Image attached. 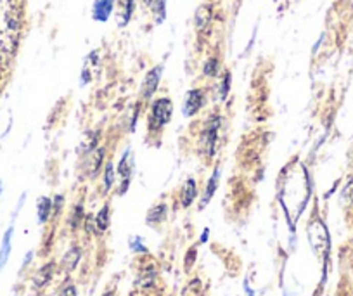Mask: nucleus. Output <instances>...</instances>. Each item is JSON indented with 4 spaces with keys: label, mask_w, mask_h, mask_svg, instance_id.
<instances>
[{
    "label": "nucleus",
    "mask_w": 353,
    "mask_h": 296,
    "mask_svg": "<svg viewBox=\"0 0 353 296\" xmlns=\"http://www.w3.org/2000/svg\"><path fill=\"white\" fill-rule=\"evenodd\" d=\"M171 113H173V104L168 97H158L149 106L147 115V130L149 134L156 135L168 125L171 120Z\"/></svg>",
    "instance_id": "f257e3e1"
},
{
    "label": "nucleus",
    "mask_w": 353,
    "mask_h": 296,
    "mask_svg": "<svg viewBox=\"0 0 353 296\" xmlns=\"http://www.w3.org/2000/svg\"><path fill=\"white\" fill-rule=\"evenodd\" d=\"M203 151H205L206 158H213L216 151V142H218V129H220V116L218 115H211L206 120L205 126H203Z\"/></svg>",
    "instance_id": "f03ea898"
},
{
    "label": "nucleus",
    "mask_w": 353,
    "mask_h": 296,
    "mask_svg": "<svg viewBox=\"0 0 353 296\" xmlns=\"http://www.w3.org/2000/svg\"><path fill=\"white\" fill-rule=\"evenodd\" d=\"M206 104V94L203 89H192L189 90L187 94H185V99H184V104H182V113L184 116L191 118V116H196L199 111H201L203 108H205Z\"/></svg>",
    "instance_id": "7ed1b4c3"
},
{
    "label": "nucleus",
    "mask_w": 353,
    "mask_h": 296,
    "mask_svg": "<svg viewBox=\"0 0 353 296\" xmlns=\"http://www.w3.org/2000/svg\"><path fill=\"white\" fill-rule=\"evenodd\" d=\"M161 71H163L161 65H158L152 70L147 71L146 78L142 81V87H140V95H142L144 101H149L156 94L158 85H160V80H161Z\"/></svg>",
    "instance_id": "20e7f679"
},
{
    "label": "nucleus",
    "mask_w": 353,
    "mask_h": 296,
    "mask_svg": "<svg viewBox=\"0 0 353 296\" xmlns=\"http://www.w3.org/2000/svg\"><path fill=\"white\" fill-rule=\"evenodd\" d=\"M118 175L123 180V187H120V194H123L130 184V177H132V156H130V149H126L118 165Z\"/></svg>",
    "instance_id": "39448f33"
},
{
    "label": "nucleus",
    "mask_w": 353,
    "mask_h": 296,
    "mask_svg": "<svg viewBox=\"0 0 353 296\" xmlns=\"http://www.w3.org/2000/svg\"><path fill=\"white\" fill-rule=\"evenodd\" d=\"M113 9H115V0H96L92 9V17L96 21L104 23L111 16Z\"/></svg>",
    "instance_id": "423d86ee"
},
{
    "label": "nucleus",
    "mask_w": 353,
    "mask_h": 296,
    "mask_svg": "<svg viewBox=\"0 0 353 296\" xmlns=\"http://www.w3.org/2000/svg\"><path fill=\"white\" fill-rule=\"evenodd\" d=\"M197 196V185L194 179H187L185 184L182 185V191H180V203H182L184 208H189L194 203Z\"/></svg>",
    "instance_id": "0eeeda50"
},
{
    "label": "nucleus",
    "mask_w": 353,
    "mask_h": 296,
    "mask_svg": "<svg viewBox=\"0 0 353 296\" xmlns=\"http://www.w3.org/2000/svg\"><path fill=\"white\" fill-rule=\"evenodd\" d=\"M135 11V0H120V9H118V25L126 26L132 19Z\"/></svg>",
    "instance_id": "6e6552de"
},
{
    "label": "nucleus",
    "mask_w": 353,
    "mask_h": 296,
    "mask_svg": "<svg viewBox=\"0 0 353 296\" xmlns=\"http://www.w3.org/2000/svg\"><path fill=\"white\" fill-rule=\"evenodd\" d=\"M54 268H56V265H54V262L47 263V265H43L40 270L37 272V276H35L33 279V284L35 288H43L45 284H49L54 276Z\"/></svg>",
    "instance_id": "1a4fd4ad"
},
{
    "label": "nucleus",
    "mask_w": 353,
    "mask_h": 296,
    "mask_svg": "<svg viewBox=\"0 0 353 296\" xmlns=\"http://www.w3.org/2000/svg\"><path fill=\"white\" fill-rule=\"evenodd\" d=\"M218 180H220V168H215L213 175L210 177V180H208V184H206L205 194H203V199H201V208L205 206V204L210 203V199L213 198L215 191L218 189Z\"/></svg>",
    "instance_id": "9d476101"
},
{
    "label": "nucleus",
    "mask_w": 353,
    "mask_h": 296,
    "mask_svg": "<svg viewBox=\"0 0 353 296\" xmlns=\"http://www.w3.org/2000/svg\"><path fill=\"white\" fill-rule=\"evenodd\" d=\"M80 258H81V249L73 246V248L62 257V268H64L66 272H71L76 265H78Z\"/></svg>",
    "instance_id": "9b49d317"
},
{
    "label": "nucleus",
    "mask_w": 353,
    "mask_h": 296,
    "mask_svg": "<svg viewBox=\"0 0 353 296\" xmlns=\"http://www.w3.org/2000/svg\"><path fill=\"white\" fill-rule=\"evenodd\" d=\"M85 158H90L89 175H90V177H96V175L99 174V168H101L102 161H104V147L97 149V151H92L90 154H87Z\"/></svg>",
    "instance_id": "f8f14e48"
},
{
    "label": "nucleus",
    "mask_w": 353,
    "mask_h": 296,
    "mask_svg": "<svg viewBox=\"0 0 353 296\" xmlns=\"http://www.w3.org/2000/svg\"><path fill=\"white\" fill-rule=\"evenodd\" d=\"M166 218V204H156L147 213V224H160Z\"/></svg>",
    "instance_id": "ddd939ff"
},
{
    "label": "nucleus",
    "mask_w": 353,
    "mask_h": 296,
    "mask_svg": "<svg viewBox=\"0 0 353 296\" xmlns=\"http://www.w3.org/2000/svg\"><path fill=\"white\" fill-rule=\"evenodd\" d=\"M211 19V11L208 6L199 7L197 14H196V26L197 30H205V26H208V23Z\"/></svg>",
    "instance_id": "4468645a"
},
{
    "label": "nucleus",
    "mask_w": 353,
    "mask_h": 296,
    "mask_svg": "<svg viewBox=\"0 0 353 296\" xmlns=\"http://www.w3.org/2000/svg\"><path fill=\"white\" fill-rule=\"evenodd\" d=\"M51 213H52V201L49 198H40V201H38V220L43 224Z\"/></svg>",
    "instance_id": "2eb2a0df"
},
{
    "label": "nucleus",
    "mask_w": 353,
    "mask_h": 296,
    "mask_svg": "<svg viewBox=\"0 0 353 296\" xmlns=\"http://www.w3.org/2000/svg\"><path fill=\"white\" fill-rule=\"evenodd\" d=\"M104 193H109L111 187L115 185V168H113V163L107 161V165L104 166Z\"/></svg>",
    "instance_id": "dca6fc26"
},
{
    "label": "nucleus",
    "mask_w": 353,
    "mask_h": 296,
    "mask_svg": "<svg viewBox=\"0 0 353 296\" xmlns=\"http://www.w3.org/2000/svg\"><path fill=\"white\" fill-rule=\"evenodd\" d=\"M96 225H97V229L104 232L109 227V206H102L101 212L97 213V217H96Z\"/></svg>",
    "instance_id": "f3484780"
},
{
    "label": "nucleus",
    "mask_w": 353,
    "mask_h": 296,
    "mask_svg": "<svg viewBox=\"0 0 353 296\" xmlns=\"http://www.w3.org/2000/svg\"><path fill=\"white\" fill-rule=\"evenodd\" d=\"M230 73L229 71H225L224 73V76H222V80H220V85H218V95H220V101H225L227 99V95L230 92Z\"/></svg>",
    "instance_id": "a211bd4d"
},
{
    "label": "nucleus",
    "mask_w": 353,
    "mask_h": 296,
    "mask_svg": "<svg viewBox=\"0 0 353 296\" xmlns=\"http://www.w3.org/2000/svg\"><path fill=\"white\" fill-rule=\"evenodd\" d=\"M218 70H220V62L216 57H210L205 62V66H203V73H205L206 76H216L218 75Z\"/></svg>",
    "instance_id": "6ab92c4d"
},
{
    "label": "nucleus",
    "mask_w": 353,
    "mask_h": 296,
    "mask_svg": "<svg viewBox=\"0 0 353 296\" xmlns=\"http://www.w3.org/2000/svg\"><path fill=\"white\" fill-rule=\"evenodd\" d=\"M81 220H83V206H81V204H76L73 213H71V217H70V227L71 229H76V227H80Z\"/></svg>",
    "instance_id": "aec40b11"
},
{
    "label": "nucleus",
    "mask_w": 353,
    "mask_h": 296,
    "mask_svg": "<svg viewBox=\"0 0 353 296\" xmlns=\"http://www.w3.org/2000/svg\"><path fill=\"white\" fill-rule=\"evenodd\" d=\"M341 198L345 203H353V177L348 179V184L345 185V189H343Z\"/></svg>",
    "instance_id": "412c9836"
},
{
    "label": "nucleus",
    "mask_w": 353,
    "mask_h": 296,
    "mask_svg": "<svg viewBox=\"0 0 353 296\" xmlns=\"http://www.w3.org/2000/svg\"><path fill=\"white\" fill-rule=\"evenodd\" d=\"M165 2L166 0H155V4H152L158 23H161L163 19H165Z\"/></svg>",
    "instance_id": "4be33fe9"
},
{
    "label": "nucleus",
    "mask_w": 353,
    "mask_h": 296,
    "mask_svg": "<svg viewBox=\"0 0 353 296\" xmlns=\"http://www.w3.org/2000/svg\"><path fill=\"white\" fill-rule=\"evenodd\" d=\"M59 296H78V294H76V288L73 284H66L64 288L61 289Z\"/></svg>",
    "instance_id": "5701e85b"
},
{
    "label": "nucleus",
    "mask_w": 353,
    "mask_h": 296,
    "mask_svg": "<svg viewBox=\"0 0 353 296\" xmlns=\"http://www.w3.org/2000/svg\"><path fill=\"white\" fill-rule=\"evenodd\" d=\"M62 201H64V199H62V196H56V199H54L52 208H54V213H56V215H59V213H61V209H62Z\"/></svg>",
    "instance_id": "b1692460"
},
{
    "label": "nucleus",
    "mask_w": 353,
    "mask_h": 296,
    "mask_svg": "<svg viewBox=\"0 0 353 296\" xmlns=\"http://www.w3.org/2000/svg\"><path fill=\"white\" fill-rule=\"evenodd\" d=\"M132 248L135 249V251H142V253H146V248H144V246L140 244L139 241H137V243H132Z\"/></svg>",
    "instance_id": "393cba45"
},
{
    "label": "nucleus",
    "mask_w": 353,
    "mask_h": 296,
    "mask_svg": "<svg viewBox=\"0 0 353 296\" xmlns=\"http://www.w3.org/2000/svg\"><path fill=\"white\" fill-rule=\"evenodd\" d=\"M144 2H146V6H152V4H155V0H144Z\"/></svg>",
    "instance_id": "a878e982"
},
{
    "label": "nucleus",
    "mask_w": 353,
    "mask_h": 296,
    "mask_svg": "<svg viewBox=\"0 0 353 296\" xmlns=\"http://www.w3.org/2000/svg\"><path fill=\"white\" fill-rule=\"evenodd\" d=\"M104 296H113V291H107V293H104Z\"/></svg>",
    "instance_id": "bb28decb"
}]
</instances>
